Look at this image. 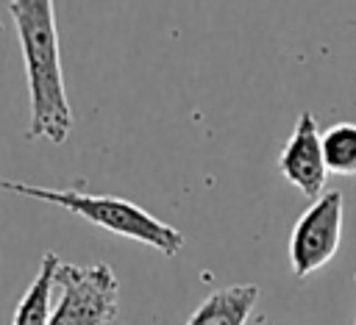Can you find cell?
<instances>
[{
  "label": "cell",
  "mask_w": 356,
  "mask_h": 325,
  "mask_svg": "<svg viewBox=\"0 0 356 325\" xmlns=\"http://www.w3.org/2000/svg\"><path fill=\"white\" fill-rule=\"evenodd\" d=\"M8 14L19 36L28 78L31 119L25 128V139H47L53 144H64L72 133L75 119L64 86L53 0H11Z\"/></svg>",
  "instance_id": "6da1fadb"
},
{
  "label": "cell",
  "mask_w": 356,
  "mask_h": 325,
  "mask_svg": "<svg viewBox=\"0 0 356 325\" xmlns=\"http://www.w3.org/2000/svg\"><path fill=\"white\" fill-rule=\"evenodd\" d=\"M353 325H356V319H353Z\"/></svg>",
  "instance_id": "9c48e42d"
},
{
  "label": "cell",
  "mask_w": 356,
  "mask_h": 325,
  "mask_svg": "<svg viewBox=\"0 0 356 325\" xmlns=\"http://www.w3.org/2000/svg\"><path fill=\"white\" fill-rule=\"evenodd\" d=\"M0 189L67 208L70 214L89 219L92 225H97L108 233L142 242L167 258L178 256V250L184 247V233L178 228L161 222L159 217H153L150 211H145L142 206H136L125 197L89 194V192H78V189H53V186H39V183H28V181H11V178H3Z\"/></svg>",
  "instance_id": "7a4b0ae2"
},
{
  "label": "cell",
  "mask_w": 356,
  "mask_h": 325,
  "mask_svg": "<svg viewBox=\"0 0 356 325\" xmlns=\"http://www.w3.org/2000/svg\"><path fill=\"white\" fill-rule=\"evenodd\" d=\"M259 303L256 283H231L211 292L186 319V325H248Z\"/></svg>",
  "instance_id": "8992f818"
},
{
  "label": "cell",
  "mask_w": 356,
  "mask_h": 325,
  "mask_svg": "<svg viewBox=\"0 0 356 325\" xmlns=\"http://www.w3.org/2000/svg\"><path fill=\"white\" fill-rule=\"evenodd\" d=\"M345 225V197L337 189H325L295 222L289 236V264L295 278H309L323 269L339 250Z\"/></svg>",
  "instance_id": "277c9868"
},
{
  "label": "cell",
  "mask_w": 356,
  "mask_h": 325,
  "mask_svg": "<svg viewBox=\"0 0 356 325\" xmlns=\"http://www.w3.org/2000/svg\"><path fill=\"white\" fill-rule=\"evenodd\" d=\"M58 303L47 325H108L120 311V281L108 264H58Z\"/></svg>",
  "instance_id": "3957f363"
},
{
  "label": "cell",
  "mask_w": 356,
  "mask_h": 325,
  "mask_svg": "<svg viewBox=\"0 0 356 325\" xmlns=\"http://www.w3.org/2000/svg\"><path fill=\"white\" fill-rule=\"evenodd\" d=\"M278 172L306 197L317 200L325 192L328 169L320 147V125L312 111H300L289 139L278 153Z\"/></svg>",
  "instance_id": "5b68a950"
},
{
  "label": "cell",
  "mask_w": 356,
  "mask_h": 325,
  "mask_svg": "<svg viewBox=\"0 0 356 325\" xmlns=\"http://www.w3.org/2000/svg\"><path fill=\"white\" fill-rule=\"evenodd\" d=\"M325 169L334 175H356V122H334L320 133Z\"/></svg>",
  "instance_id": "ba28073f"
},
{
  "label": "cell",
  "mask_w": 356,
  "mask_h": 325,
  "mask_svg": "<svg viewBox=\"0 0 356 325\" xmlns=\"http://www.w3.org/2000/svg\"><path fill=\"white\" fill-rule=\"evenodd\" d=\"M58 264H61V258L53 250H47L42 256L39 272L31 281L28 292L22 294V300L17 303L11 325H47L50 311H53V289H56V269H58Z\"/></svg>",
  "instance_id": "52a82bcc"
}]
</instances>
